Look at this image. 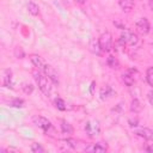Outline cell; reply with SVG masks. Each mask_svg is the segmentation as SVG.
<instances>
[{"label":"cell","mask_w":153,"mask_h":153,"mask_svg":"<svg viewBox=\"0 0 153 153\" xmlns=\"http://www.w3.org/2000/svg\"><path fill=\"white\" fill-rule=\"evenodd\" d=\"M148 4H149V7H151V10H153V0H149V1H148Z\"/></svg>","instance_id":"obj_31"},{"label":"cell","mask_w":153,"mask_h":153,"mask_svg":"<svg viewBox=\"0 0 153 153\" xmlns=\"http://www.w3.org/2000/svg\"><path fill=\"white\" fill-rule=\"evenodd\" d=\"M32 122H33L38 128L43 129L45 133H47L49 129H51V128H53L51 122H50L48 118H45V117H43V116H39V115L33 116V117H32Z\"/></svg>","instance_id":"obj_5"},{"label":"cell","mask_w":153,"mask_h":153,"mask_svg":"<svg viewBox=\"0 0 153 153\" xmlns=\"http://www.w3.org/2000/svg\"><path fill=\"white\" fill-rule=\"evenodd\" d=\"M112 94H114V90H112V88H111V86H109V85H106V86L102 87V88H100V91H99V96H100V98H102L103 100H104V99L110 98Z\"/></svg>","instance_id":"obj_14"},{"label":"cell","mask_w":153,"mask_h":153,"mask_svg":"<svg viewBox=\"0 0 153 153\" xmlns=\"http://www.w3.org/2000/svg\"><path fill=\"white\" fill-rule=\"evenodd\" d=\"M90 49H91V51H92L93 54H96V55H102V53H103V50L100 49V45H99L98 41H97V42H96V41H92V43H91V45H90Z\"/></svg>","instance_id":"obj_19"},{"label":"cell","mask_w":153,"mask_h":153,"mask_svg":"<svg viewBox=\"0 0 153 153\" xmlns=\"http://www.w3.org/2000/svg\"><path fill=\"white\" fill-rule=\"evenodd\" d=\"M94 86H96V82H94V81H92V82H91V87H90V92H91V93H93Z\"/></svg>","instance_id":"obj_29"},{"label":"cell","mask_w":153,"mask_h":153,"mask_svg":"<svg viewBox=\"0 0 153 153\" xmlns=\"http://www.w3.org/2000/svg\"><path fill=\"white\" fill-rule=\"evenodd\" d=\"M30 60H31V62L33 63L35 67H37L39 71H43L45 63H44L43 59H42L39 55H37V54H31V55H30Z\"/></svg>","instance_id":"obj_12"},{"label":"cell","mask_w":153,"mask_h":153,"mask_svg":"<svg viewBox=\"0 0 153 153\" xmlns=\"http://www.w3.org/2000/svg\"><path fill=\"white\" fill-rule=\"evenodd\" d=\"M22 90H23V92L25 94H31L32 91H33V85L32 84H29V82H25V84H23Z\"/></svg>","instance_id":"obj_23"},{"label":"cell","mask_w":153,"mask_h":153,"mask_svg":"<svg viewBox=\"0 0 153 153\" xmlns=\"http://www.w3.org/2000/svg\"><path fill=\"white\" fill-rule=\"evenodd\" d=\"M76 4H79V5H82V4H85L87 0H74Z\"/></svg>","instance_id":"obj_30"},{"label":"cell","mask_w":153,"mask_h":153,"mask_svg":"<svg viewBox=\"0 0 153 153\" xmlns=\"http://www.w3.org/2000/svg\"><path fill=\"white\" fill-rule=\"evenodd\" d=\"M33 78H35V81L38 86V88L45 94V96H50V92H51V85L49 82V78H47V75L39 73V72H35L33 73Z\"/></svg>","instance_id":"obj_1"},{"label":"cell","mask_w":153,"mask_h":153,"mask_svg":"<svg viewBox=\"0 0 153 153\" xmlns=\"http://www.w3.org/2000/svg\"><path fill=\"white\" fill-rule=\"evenodd\" d=\"M14 56L17 59H24L25 57V53H24L22 47H16L14 48Z\"/></svg>","instance_id":"obj_25"},{"label":"cell","mask_w":153,"mask_h":153,"mask_svg":"<svg viewBox=\"0 0 153 153\" xmlns=\"http://www.w3.org/2000/svg\"><path fill=\"white\" fill-rule=\"evenodd\" d=\"M146 80L151 86H153V66L147 68V71H146Z\"/></svg>","instance_id":"obj_22"},{"label":"cell","mask_w":153,"mask_h":153,"mask_svg":"<svg viewBox=\"0 0 153 153\" xmlns=\"http://www.w3.org/2000/svg\"><path fill=\"white\" fill-rule=\"evenodd\" d=\"M106 65L111 68V69H120V61L116 56L114 55H109L106 59Z\"/></svg>","instance_id":"obj_15"},{"label":"cell","mask_w":153,"mask_h":153,"mask_svg":"<svg viewBox=\"0 0 153 153\" xmlns=\"http://www.w3.org/2000/svg\"><path fill=\"white\" fill-rule=\"evenodd\" d=\"M43 72H44V74L49 78V80H50L51 82L59 85V82H60V81H59V75H57V72L54 69V67H51L50 65H45L44 68H43Z\"/></svg>","instance_id":"obj_10"},{"label":"cell","mask_w":153,"mask_h":153,"mask_svg":"<svg viewBox=\"0 0 153 153\" xmlns=\"http://www.w3.org/2000/svg\"><path fill=\"white\" fill-rule=\"evenodd\" d=\"M54 104H55V106H56L57 110H60V111H65L66 110V103H65V100L62 98L56 97L54 99Z\"/></svg>","instance_id":"obj_20"},{"label":"cell","mask_w":153,"mask_h":153,"mask_svg":"<svg viewBox=\"0 0 153 153\" xmlns=\"http://www.w3.org/2000/svg\"><path fill=\"white\" fill-rule=\"evenodd\" d=\"M147 98H148V102H149V104L153 106V90H151V91L147 93Z\"/></svg>","instance_id":"obj_27"},{"label":"cell","mask_w":153,"mask_h":153,"mask_svg":"<svg viewBox=\"0 0 153 153\" xmlns=\"http://www.w3.org/2000/svg\"><path fill=\"white\" fill-rule=\"evenodd\" d=\"M2 86L7 87V88H12L13 87L12 71L11 69H4V72H2Z\"/></svg>","instance_id":"obj_11"},{"label":"cell","mask_w":153,"mask_h":153,"mask_svg":"<svg viewBox=\"0 0 153 153\" xmlns=\"http://www.w3.org/2000/svg\"><path fill=\"white\" fill-rule=\"evenodd\" d=\"M31 151L35 152V153H43L44 152V148L42 147L41 143H37V142H33L31 145Z\"/></svg>","instance_id":"obj_24"},{"label":"cell","mask_w":153,"mask_h":153,"mask_svg":"<svg viewBox=\"0 0 153 153\" xmlns=\"http://www.w3.org/2000/svg\"><path fill=\"white\" fill-rule=\"evenodd\" d=\"M61 131L63 134H66V135H71V134L74 133V128L66 120H61Z\"/></svg>","instance_id":"obj_16"},{"label":"cell","mask_w":153,"mask_h":153,"mask_svg":"<svg viewBox=\"0 0 153 153\" xmlns=\"http://www.w3.org/2000/svg\"><path fill=\"white\" fill-rule=\"evenodd\" d=\"M143 149L147 151V152H153V145H151V146H145Z\"/></svg>","instance_id":"obj_28"},{"label":"cell","mask_w":153,"mask_h":153,"mask_svg":"<svg viewBox=\"0 0 153 153\" xmlns=\"http://www.w3.org/2000/svg\"><path fill=\"white\" fill-rule=\"evenodd\" d=\"M141 110H142V104H141V102H140L137 98L131 99V102H130V111L134 112V114H139Z\"/></svg>","instance_id":"obj_17"},{"label":"cell","mask_w":153,"mask_h":153,"mask_svg":"<svg viewBox=\"0 0 153 153\" xmlns=\"http://www.w3.org/2000/svg\"><path fill=\"white\" fill-rule=\"evenodd\" d=\"M134 73H137L136 69H128L127 72L122 73L121 79L124 82V85H127L128 87H131L135 84V79H134Z\"/></svg>","instance_id":"obj_7"},{"label":"cell","mask_w":153,"mask_h":153,"mask_svg":"<svg viewBox=\"0 0 153 153\" xmlns=\"http://www.w3.org/2000/svg\"><path fill=\"white\" fill-rule=\"evenodd\" d=\"M85 131L90 137H94L100 133V123L98 120L87 121L85 123Z\"/></svg>","instance_id":"obj_4"},{"label":"cell","mask_w":153,"mask_h":153,"mask_svg":"<svg viewBox=\"0 0 153 153\" xmlns=\"http://www.w3.org/2000/svg\"><path fill=\"white\" fill-rule=\"evenodd\" d=\"M118 4H120V7L122 8V11L127 12V13H129L134 8V0H120Z\"/></svg>","instance_id":"obj_13"},{"label":"cell","mask_w":153,"mask_h":153,"mask_svg":"<svg viewBox=\"0 0 153 153\" xmlns=\"http://www.w3.org/2000/svg\"><path fill=\"white\" fill-rule=\"evenodd\" d=\"M135 27H136V31L141 35H147L151 30V25H149V22L147 18H140L136 22Z\"/></svg>","instance_id":"obj_6"},{"label":"cell","mask_w":153,"mask_h":153,"mask_svg":"<svg viewBox=\"0 0 153 153\" xmlns=\"http://www.w3.org/2000/svg\"><path fill=\"white\" fill-rule=\"evenodd\" d=\"M85 152H91V153H105L108 151V146L102 143V142H98V143H91L88 146H86L84 148Z\"/></svg>","instance_id":"obj_9"},{"label":"cell","mask_w":153,"mask_h":153,"mask_svg":"<svg viewBox=\"0 0 153 153\" xmlns=\"http://www.w3.org/2000/svg\"><path fill=\"white\" fill-rule=\"evenodd\" d=\"M134 134H136L137 136H140L145 140H153V130L147 127L134 128Z\"/></svg>","instance_id":"obj_8"},{"label":"cell","mask_w":153,"mask_h":153,"mask_svg":"<svg viewBox=\"0 0 153 153\" xmlns=\"http://www.w3.org/2000/svg\"><path fill=\"white\" fill-rule=\"evenodd\" d=\"M137 41H139L137 35L134 33L130 30H127V29H124V31L120 36V42L123 45H126V44H128V45H135L137 43Z\"/></svg>","instance_id":"obj_3"},{"label":"cell","mask_w":153,"mask_h":153,"mask_svg":"<svg viewBox=\"0 0 153 153\" xmlns=\"http://www.w3.org/2000/svg\"><path fill=\"white\" fill-rule=\"evenodd\" d=\"M24 104H25V102H24V99H22V98H13L11 102H10V106H13V108H23L24 106Z\"/></svg>","instance_id":"obj_21"},{"label":"cell","mask_w":153,"mask_h":153,"mask_svg":"<svg viewBox=\"0 0 153 153\" xmlns=\"http://www.w3.org/2000/svg\"><path fill=\"white\" fill-rule=\"evenodd\" d=\"M27 11H29V13H30L31 16H33V17H36V16L39 14V7H38V5H37L36 2H33V1H29V2H27Z\"/></svg>","instance_id":"obj_18"},{"label":"cell","mask_w":153,"mask_h":153,"mask_svg":"<svg viewBox=\"0 0 153 153\" xmlns=\"http://www.w3.org/2000/svg\"><path fill=\"white\" fill-rule=\"evenodd\" d=\"M63 142H66V145H67V146H69L71 148H75V147H76V145H78V141H76V140H74V139H71V137L65 139V140H63Z\"/></svg>","instance_id":"obj_26"},{"label":"cell","mask_w":153,"mask_h":153,"mask_svg":"<svg viewBox=\"0 0 153 153\" xmlns=\"http://www.w3.org/2000/svg\"><path fill=\"white\" fill-rule=\"evenodd\" d=\"M98 43L100 45V49L103 50V53H109L111 49H112V36L110 32L105 31L103 32L99 38H98Z\"/></svg>","instance_id":"obj_2"}]
</instances>
